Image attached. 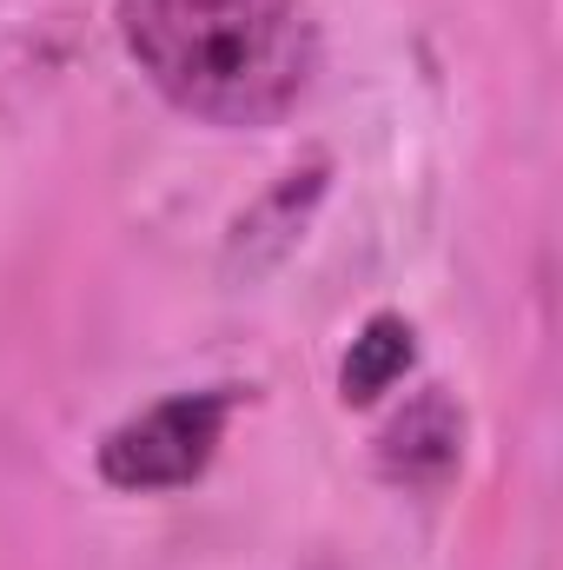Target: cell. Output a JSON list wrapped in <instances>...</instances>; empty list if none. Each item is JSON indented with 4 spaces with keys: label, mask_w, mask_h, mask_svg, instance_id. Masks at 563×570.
Masks as SVG:
<instances>
[{
    "label": "cell",
    "mask_w": 563,
    "mask_h": 570,
    "mask_svg": "<svg viewBox=\"0 0 563 570\" xmlns=\"http://www.w3.org/2000/svg\"><path fill=\"white\" fill-rule=\"evenodd\" d=\"M146 87L199 127H279L312 94L318 27L305 0H113Z\"/></svg>",
    "instance_id": "1"
},
{
    "label": "cell",
    "mask_w": 563,
    "mask_h": 570,
    "mask_svg": "<svg viewBox=\"0 0 563 570\" xmlns=\"http://www.w3.org/2000/svg\"><path fill=\"white\" fill-rule=\"evenodd\" d=\"M239 412V385H199V392H172L159 405H146L134 419L100 438L93 464L113 491H134V498H152V491H186L206 478V464L219 458L226 444V425Z\"/></svg>",
    "instance_id": "2"
},
{
    "label": "cell",
    "mask_w": 563,
    "mask_h": 570,
    "mask_svg": "<svg viewBox=\"0 0 563 570\" xmlns=\"http://www.w3.org/2000/svg\"><path fill=\"white\" fill-rule=\"evenodd\" d=\"M325 179H332V159H305V166L279 173V179L239 213L233 246H226L233 273H266V266H279L285 253L305 239V226H312V213H318V199H325Z\"/></svg>",
    "instance_id": "3"
},
{
    "label": "cell",
    "mask_w": 563,
    "mask_h": 570,
    "mask_svg": "<svg viewBox=\"0 0 563 570\" xmlns=\"http://www.w3.org/2000/svg\"><path fill=\"white\" fill-rule=\"evenodd\" d=\"M457 458H464V412H457L444 392H418V399L392 419V431L378 438L385 478H398V484H412V491L444 484V478L457 471Z\"/></svg>",
    "instance_id": "4"
},
{
    "label": "cell",
    "mask_w": 563,
    "mask_h": 570,
    "mask_svg": "<svg viewBox=\"0 0 563 570\" xmlns=\"http://www.w3.org/2000/svg\"><path fill=\"white\" fill-rule=\"evenodd\" d=\"M418 365V325L405 312H372L358 325V338L345 345V365H338V399L345 405H378L385 392L405 385V372Z\"/></svg>",
    "instance_id": "5"
}]
</instances>
